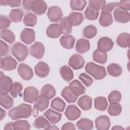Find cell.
Returning <instances> with one entry per match:
<instances>
[{"instance_id": "obj_48", "label": "cell", "mask_w": 130, "mask_h": 130, "mask_svg": "<svg viewBox=\"0 0 130 130\" xmlns=\"http://www.w3.org/2000/svg\"><path fill=\"white\" fill-rule=\"evenodd\" d=\"M14 129H29L30 125L26 120H20L13 122Z\"/></svg>"}, {"instance_id": "obj_33", "label": "cell", "mask_w": 130, "mask_h": 130, "mask_svg": "<svg viewBox=\"0 0 130 130\" xmlns=\"http://www.w3.org/2000/svg\"><path fill=\"white\" fill-rule=\"evenodd\" d=\"M92 58L96 62L105 64L107 60V54L105 52L96 49L92 53Z\"/></svg>"}, {"instance_id": "obj_10", "label": "cell", "mask_w": 130, "mask_h": 130, "mask_svg": "<svg viewBox=\"0 0 130 130\" xmlns=\"http://www.w3.org/2000/svg\"><path fill=\"white\" fill-rule=\"evenodd\" d=\"M18 73L19 76L24 80H30L33 76L34 72L32 69L27 64L21 63L18 67Z\"/></svg>"}, {"instance_id": "obj_56", "label": "cell", "mask_w": 130, "mask_h": 130, "mask_svg": "<svg viewBox=\"0 0 130 130\" xmlns=\"http://www.w3.org/2000/svg\"><path fill=\"white\" fill-rule=\"evenodd\" d=\"M62 130L65 129H75L76 128L75 127V125L73 123L71 122H67L65 124H64L62 126L61 128Z\"/></svg>"}, {"instance_id": "obj_18", "label": "cell", "mask_w": 130, "mask_h": 130, "mask_svg": "<svg viewBox=\"0 0 130 130\" xmlns=\"http://www.w3.org/2000/svg\"><path fill=\"white\" fill-rule=\"evenodd\" d=\"M36 74L41 78L47 77L50 72L49 66L43 61L39 62L34 67Z\"/></svg>"}, {"instance_id": "obj_17", "label": "cell", "mask_w": 130, "mask_h": 130, "mask_svg": "<svg viewBox=\"0 0 130 130\" xmlns=\"http://www.w3.org/2000/svg\"><path fill=\"white\" fill-rule=\"evenodd\" d=\"M81 115L80 110L74 105H70L68 106L65 111V115L67 118L71 121H74L80 117Z\"/></svg>"}, {"instance_id": "obj_39", "label": "cell", "mask_w": 130, "mask_h": 130, "mask_svg": "<svg viewBox=\"0 0 130 130\" xmlns=\"http://www.w3.org/2000/svg\"><path fill=\"white\" fill-rule=\"evenodd\" d=\"M23 16V11L19 9H12L9 14L10 19L15 23L19 22L22 20Z\"/></svg>"}, {"instance_id": "obj_46", "label": "cell", "mask_w": 130, "mask_h": 130, "mask_svg": "<svg viewBox=\"0 0 130 130\" xmlns=\"http://www.w3.org/2000/svg\"><path fill=\"white\" fill-rule=\"evenodd\" d=\"M23 86L19 82H15L13 83L10 90V94L13 98H17L22 90Z\"/></svg>"}, {"instance_id": "obj_5", "label": "cell", "mask_w": 130, "mask_h": 130, "mask_svg": "<svg viewBox=\"0 0 130 130\" xmlns=\"http://www.w3.org/2000/svg\"><path fill=\"white\" fill-rule=\"evenodd\" d=\"M13 84L12 79L7 76H5L1 72L0 76V93L1 94H8L11 89Z\"/></svg>"}, {"instance_id": "obj_38", "label": "cell", "mask_w": 130, "mask_h": 130, "mask_svg": "<svg viewBox=\"0 0 130 130\" xmlns=\"http://www.w3.org/2000/svg\"><path fill=\"white\" fill-rule=\"evenodd\" d=\"M34 126L37 128H43L47 129L51 125L45 118L43 116H40L37 117L34 122Z\"/></svg>"}, {"instance_id": "obj_27", "label": "cell", "mask_w": 130, "mask_h": 130, "mask_svg": "<svg viewBox=\"0 0 130 130\" xmlns=\"http://www.w3.org/2000/svg\"><path fill=\"white\" fill-rule=\"evenodd\" d=\"M61 95L69 103H75L77 101L78 98V96L71 91L69 86H66L62 89Z\"/></svg>"}, {"instance_id": "obj_61", "label": "cell", "mask_w": 130, "mask_h": 130, "mask_svg": "<svg viewBox=\"0 0 130 130\" xmlns=\"http://www.w3.org/2000/svg\"><path fill=\"white\" fill-rule=\"evenodd\" d=\"M58 129L59 128L57 127H56L55 125H50L49 127H48L47 129Z\"/></svg>"}, {"instance_id": "obj_54", "label": "cell", "mask_w": 130, "mask_h": 130, "mask_svg": "<svg viewBox=\"0 0 130 130\" xmlns=\"http://www.w3.org/2000/svg\"><path fill=\"white\" fill-rule=\"evenodd\" d=\"M118 6L128 11L130 9V1H121L118 2Z\"/></svg>"}, {"instance_id": "obj_43", "label": "cell", "mask_w": 130, "mask_h": 130, "mask_svg": "<svg viewBox=\"0 0 130 130\" xmlns=\"http://www.w3.org/2000/svg\"><path fill=\"white\" fill-rule=\"evenodd\" d=\"M83 35L87 39L94 38L97 34V28L93 25H89L84 28L83 30Z\"/></svg>"}, {"instance_id": "obj_8", "label": "cell", "mask_w": 130, "mask_h": 130, "mask_svg": "<svg viewBox=\"0 0 130 130\" xmlns=\"http://www.w3.org/2000/svg\"><path fill=\"white\" fill-rule=\"evenodd\" d=\"M39 95V90L34 86H29L24 90L23 101L29 103H34Z\"/></svg>"}, {"instance_id": "obj_44", "label": "cell", "mask_w": 130, "mask_h": 130, "mask_svg": "<svg viewBox=\"0 0 130 130\" xmlns=\"http://www.w3.org/2000/svg\"><path fill=\"white\" fill-rule=\"evenodd\" d=\"M87 5V2L84 0H72L70 1V7L75 11H82Z\"/></svg>"}, {"instance_id": "obj_55", "label": "cell", "mask_w": 130, "mask_h": 130, "mask_svg": "<svg viewBox=\"0 0 130 130\" xmlns=\"http://www.w3.org/2000/svg\"><path fill=\"white\" fill-rule=\"evenodd\" d=\"M7 1V5H9L10 7H18L21 5V1L18 0H8Z\"/></svg>"}, {"instance_id": "obj_40", "label": "cell", "mask_w": 130, "mask_h": 130, "mask_svg": "<svg viewBox=\"0 0 130 130\" xmlns=\"http://www.w3.org/2000/svg\"><path fill=\"white\" fill-rule=\"evenodd\" d=\"M23 23L25 25L27 26H34L37 22V16L31 12L26 13L23 18Z\"/></svg>"}, {"instance_id": "obj_16", "label": "cell", "mask_w": 130, "mask_h": 130, "mask_svg": "<svg viewBox=\"0 0 130 130\" xmlns=\"http://www.w3.org/2000/svg\"><path fill=\"white\" fill-rule=\"evenodd\" d=\"M95 125L98 130H107L109 129L111 125L110 119L106 115L100 116L95 119Z\"/></svg>"}, {"instance_id": "obj_49", "label": "cell", "mask_w": 130, "mask_h": 130, "mask_svg": "<svg viewBox=\"0 0 130 130\" xmlns=\"http://www.w3.org/2000/svg\"><path fill=\"white\" fill-rule=\"evenodd\" d=\"M108 98L110 103H119L121 99V94L117 90H114L111 92Z\"/></svg>"}, {"instance_id": "obj_60", "label": "cell", "mask_w": 130, "mask_h": 130, "mask_svg": "<svg viewBox=\"0 0 130 130\" xmlns=\"http://www.w3.org/2000/svg\"><path fill=\"white\" fill-rule=\"evenodd\" d=\"M112 129H116V130H121V129H123L124 130V128H123L122 127H121V126H119V125H115V126L113 127L112 128Z\"/></svg>"}, {"instance_id": "obj_28", "label": "cell", "mask_w": 130, "mask_h": 130, "mask_svg": "<svg viewBox=\"0 0 130 130\" xmlns=\"http://www.w3.org/2000/svg\"><path fill=\"white\" fill-rule=\"evenodd\" d=\"M41 94L48 100L52 99L56 94V90L54 86L51 84H47L44 85L42 88Z\"/></svg>"}, {"instance_id": "obj_15", "label": "cell", "mask_w": 130, "mask_h": 130, "mask_svg": "<svg viewBox=\"0 0 130 130\" xmlns=\"http://www.w3.org/2000/svg\"><path fill=\"white\" fill-rule=\"evenodd\" d=\"M113 45L114 43L110 38L106 37H102L98 42V49L106 52L111 50Z\"/></svg>"}, {"instance_id": "obj_9", "label": "cell", "mask_w": 130, "mask_h": 130, "mask_svg": "<svg viewBox=\"0 0 130 130\" xmlns=\"http://www.w3.org/2000/svg\"><path fill=\"white\" fill-rule=\"evenodd\" d=\"M47 17L51 22H58L62 19V11L57 6H51L49 8L47 13Z\"/></svg>"}, {"instance_id": "obj_31", "label": "cell", "mask_w": 130, "mask_h": 130, "mask_svg": "<svg viewBox=\"0 0 130 130\" xmlns=\"http://www.w3.org/2000/svg\"><path fill=\"white\" fill-rule=\"evenodd\" d=\"M76 126L78 129L83 130H90L93 128V121L89 119L82 118L76 123Z\"/></svg>"}, {"instance_id": "obj_3", "label": "cell", "mask_w": 130, "mask_h": 130, "mask_svg": "<svg viewBox=\"0 0 130 130\" xmlns=\"http://www.w3.org/2000/svg\"><path fill=\"white\" fill-rule=\"evenodd\" d=\"M11 53L18 61H22L27 57L28 48L20 42H16L12 46Z\"/></svg>"}, {"instance_id": "obj_52", "label": "cell", "mask_w": 130, "mask_h": 130, "mask_svg": "<svg viewBox=\"0 0 130 130\" xmlns=\"http://www.w3.org/2000/svg\"><path fill=\"white\" fill-rule=\"evenodd\" d=\"M118 6V2L109 3L105 5L103 8L102 9V11L110 13L116 7Z\"/></svg>"}, {"instance_id": "obj_21", "label": "cell", "mask_w": 130, "mask_h": 130, "mask_svg": "<svg viewBox=\"0 0 130 130\" xmlns=\"http://www.w3.org/2000/svg\"><path fill=\"white\" fill-rule=\"evenodd\" d=\"M59 41L62 47L67 49H71L74 47L75 38L72 35H66L60 38Z\"/></svg>"}, {"instance_id": "obj_59", "label": "cell", "mask_w": 130, "mask_h": 130, "mask_svg": "<svg viewBox=\"0 0 130 130\" xmlns=\"http://www.w3.org/2000/svg\"><path fill=\"white\" fill-rule=\"evenodd\" d=\"M0 113H1V121H2L4 118H5V117H6V111L4 110H3L2 108H1V110H0Z\"/></svg>"}, {"instance_id": "obj_34", "label": "cell", "mask_w": 130, "mask_h": 130, "mask_svg": "<svg viewBox=\"0 0 130 130\" xmlns=\"http://www.w3.org/2000/svg\"><path fill=\"white\" fill-rule=\"evenodd\" d=\"M94 107L99 111H105L108 107V102L106 98L98 96L94 100Z\"/></svg>"}, {"instance_id": "obj_11", "label": "cell", "mask_w": 130, "mask_h": 130, "mask_svg": "<svg viewBox=\"0 0 130 130\" xmlns=\"http://www.w3.org/2000/svg\"><path fill=\"white\" fill-rule=\"evenodd\" d=\"M17 62L11 55L1 58V67L4 71H12L16 68Z\"/></svg>"}, {"instance_id": "obj_1", "label": "cell", "mask_w": 130, "mask_h": 130, "mask_svg": "<svg viewBox=\"0 0 130 130\" xmlns=\"http://www.w3.org/2000/svg\"><path fill=\"white\" fill-rule=\"evenodd\" d=\"M31 106L22 103L10 110L8 115L12 120H17L20 118H27L31 116Z\"/></svg>"}, {"instance_id": "obj_45", "label": "cell", "mask_w": 130, "mask_h": 130, "mask_svg": "<svg viewBox=\"0 0 130 130\" xmlns=\"http://www.w3.org/2000/svg\"><path fill=\"white\" fill-rule=\"evenodd\" d=\"M84 15L87 19L94 20L98 18L99 15V11L92 9L88 6L84 12Z\"/></svg>"}, {"instance_id": "obj_47", "label": "cell", "mask_w": 130, "mask_h": 130, "mask_svg": "<svg viewBox=\"0 0 130 130\" xmlns=\"http://www.w3.org/2000/svg\"><path fill=\"white\" fill-rule=\"evenodd\" d=\"M89 6L95 11H99L103 8L106 5V1L104 0H90L89 1Z\"/></svg>"}, {"instance_id": "obj_42", "label": "cell", "mask_w": 130, "mask_h": 130, "mask_svg": "<svg viewBox=\"0 0 130 130\" xmlns=\"http://www.w3.org/2000/svg\"><path fill=\"white\" fill-rule=\"evenodd\" d=\"M1 37L9 44H12L15 41V36L14 34L9 29H4L2 30Z\"/></svg>"}, {"instance_id": "obj_25", "label": "cell", "mask_w": 130, "mask_h": 130, "mask_svg": "<svg viewBox=\"0 0 130 130\" xmlns=\"http://www.w3.org/2000/svg\"><path fill=\"white\" fill-rule=\"evenodd\" d=\"M77 104L83 110H88L92 107V99L87 95H84L79 99Z\"/></svg>"}, {"instance_id": "obj_7", "label": "cell", "mask_w": 130, "mask_h": 130, "mask_svg": "<svg viewBox=\"0 0 130 130\" xmlns=\"http://www.w3.org/2000/svg\"><path fill=\"white\" fill-rule=\"evenodd\" d=\"M29 53L30 55L37 58L41 59L45 53L44 45L39 42H36L29 48Z\"/></svg>"}, {"instance_id": "obj_14", "label": "cell", "mask_w": 130, "mask_h": 130, "mask_svg": "<svg viewBox=\"0 0 130 130\" xmlns=\"http://www.w3.org/2000/svg\"><path fill=\"white\" fill-rule=\"evenodd\" d=\"M20 39L22 42L26 44H31L35 40V32L34 29L25 28L21 32Z\"/></svg>"}, {"instance_id": "obj_20", "label": "cell", "mask_w": 130, "mask_h": 130, "mask_svg": "<svg viewBox=\"0 0 130 130\" xmlns=\"http://www.w3.org/2000/svg\"><path fill=\"white\" fill-rule=\"evenodd\" d=\"M70 24L73 26H78L84 20V16L81 13L72 12L67 17Z\"/></svg>"}, {"instance_id": "obj_23", "label": "cell", "mask_w": 130, "mask_h": 130, "mask_svg": "<svg viewBox=\"0 0 130 130\" xmlns=\"http://www.w3.org/2000/svg\"><path fill=\"white\" fill-rule=\"evenodd\" d=\"M90 49L89 41L86 39L81 38L77 40L75 49L76 51L80 53H84L87 52Z\"/></svg>"}, {"instance_id": "obj_12", "label": "cell", "mask_w": 130, "mask_h": 130, "mask_svg": "<svg viewBox=\"0 0 130 130\" xmlns=\"http://www.w3.org/2000/svg\"><path fill=\"white\" fill-rule=\"evenodd\" d=\"M47 9V5L44 1H31L30 10L37 15L44 14Z\"/></svg>"}, {"instance_id": "obj_37", "label": "cell", "mask_w": 130, "mask_h": 130, "mask_svg": "<svg viewBox=\"0 0 130 130\" xmlns=\"http://www.w3.org/2000/svg\"><path fill=\"white\" fill-rule=\"evenodd\" d=\"M66 105V104L65 102L59 97L54 99L51 103V107L52 108L61 112L64 111Z\"/></svg>"}, {"instance_id": "obj_58", "label": "cell", "mask_w": 130, "mask_h": 130, "mask_svg": "<svg viewBox=\"0 0 130 130\" xmlns=\"http://www.w3.org/2000/svg\"><path fill=\"white\" fill-rule=\"evenodd\" d=\"M4 129L5 130H7V129H14V127H13V123H12V122H9V123H7L4 128Z\"/></svg>"}, {"instance_id": "obj_57", "label": "cell", "mask_w": 130, "mask_h": 130, "mask_svg": "<svg viewBox=\"0 0 130 130\" xmlns=\"http://www.w3.org/2000/svg\"><path fill=\"white\" fill-rule=\"evenodd\" d=\"M31 1H23L22 2L23 7L26 10H30Z\"/></svg>"}, {"instance_id": "obj_4", "label": "cell", "mask_w": 130, "mask_h": 130, "mask_svg": "<svg viewBox=\"0 0 130 130\" xmlns=\"http://www.w3.org/2000/svg\"><path fill=\"white\" fill-rule=\"evenodd\" d=\"M49 105V100L43 96L42 94L38 95L35 101L33 108V113L34 116L38 115V112H42L46 109Z\"/></svg>"}, {"instance_id": "obj_30", "label": "cell", "mask_w": 130, "mask_h": 130, "mask_svg": "<svg viewBox=\"0 0 130 130\" xmlns=\"http://www.w3.org/2000/svg\"><path fill=\"white\" fill-rule=\"evenodd\" d=\"M59 73L62 79L66 81L69 82L74 77V73L72 69L68 66H63L59 69Z\"/></svg>"}, {"instance_id": "obj_32", "label": "cell", "mask_w": 130, "mask_h": 130, "mask_svg": "<svg viewBox=\"0 0 130 130\" xmlns=\"http://www.w3.org/2000/svg\"><path fill=\"white\" fill-rule=\"evenodd\" d=\"M107 69L108 74L114 77L120 76L122 72V67L119 64L115 63L109 64L107 67Z\"/></svg>"}, {"instance_id": "obj_29", "label": "cell", "mask_w": 130, "mask_h": 130, "mask_svg": "<svg viewBox=\"0 0 130 130\" xmlns=\"http://www.w3.org/2000/svg\"><path fill=\"white\" fill-rule=\"evenodd\" d=\"M129 37L130 35L129 34L122 32L117 37L116 43L119 46L122 48H128L129 45Z\"/></svg>"}, {"instance_id": "obj_51", "label": "cell", "mask_w": 130, "mask_h": 130, "mask_svg": "<svg viewBox=\"0 0 130 130\" xmlns=\"http://www.w3.org/2000/svg\"><path fill=\"white\" fill-rule=\"evenodd\" d=\"M11 21L6 15H1L0 16V28L1 29H6L9 27Z\"/></svg>"}, {"instance_id": "obj_13", "label": "cell", "mask_w": 130, "mask_h": 130, "mask_svg": "<svg viewBox=\"0 0 130 130\" xmlns=\"http://www.w3.org/2000/svg\"><path fill=\"white\" fill-rule=\"evenodd\" d=\"M85 61L83 57L79 54H74L70 58L68 64L74 70H79L82 68Z\"/></svg>"}, {"instance_id": "obj_2", "label": "cell", "mask_w": 130, "mask_h": 130, "mask_svg": "<svg viewBox=\"0 0 130 130\" xmlns=\"http://www.w3.org/2000/svg\"><path fill=\"white\" fill-rule=\"evenodd\" d=\"M85 70L88 74L92 76L95 80H101L107 75L104 67L98 65L92 62H88L85 66Z\"/></svg>"}, {"instance_id": "obj_6", "label": "cell", "mask_w": 130, "mask_h": 130, "mask_svg": "<svg viewBox=\"0 0 130 130\" xmlns=\"http://www.w3.org/2000/svg\"><path fill=\"white\" fill-rule=\"evenodd\" d=\"M113 15L115 20L119 23H127L130 19V14L128 11L119 7H117L115 9L113 12Z\"/></svg>"}, {"instance_id": "obj_22", "label": "cell", "mask_w": 130, "mask_h": 130, "mask_svg": "<svg viewBox=\"0 0 130 130\" xmlns=\"http://www.w3.org/2000/svg\"><path fill=\"white\" fill-rule=\"evenodd\" d=\"M61 34L59 24L53 23L49 25L46 30V34L48 37L51 38H58Z\"/></svg>"}, {"instance_id": "obj_36", "label": "cell", "mask_w": 130, "mask_h": 130, "mask_svg": "<svg viewBox=\"0 0 130 130\" xmlns=\"http://www.w3.org/2000/svg\"><path fill=\"white\" fill-rule=\"evenodd\" d=\"M0 104L6 109H9L13 106L14 100L8 94H1Z\"/></svg>"}, {"instance_id": "obj_24", "label": "cell", "mask_w": 130, "mask_h": 130, "mask_svg": "<svg viewBox=\"0 0 130 130\" xmlns=\"http://www.w3.org/2000/svg\"><path fill=\"white\" fill-rule=\"evenodd\" d=\"M44 115L52 124H56L61 118V114L51 109H49L44 113Z\"/></svg>"}, {"instance_id": "obj_26", "label": "cell", "mask_w": 130, "mask_h": 130, "mask_svg": "<svg viewBox=\"0 0 130 130\" xmlns=\"http://www.w3.org/2000/svg\"><path fill=\"white\" fill-rule=\"evenodd\" d=\"M99 23L103 27H107L112 24L113 19L111 13L101 12V16L99 18Z\"/></svg>"}, {"instance_id": "obj_41", "label": "cell", "mask_w": 130, "mask_h": 130, "mask_svg": "<svg viewBox=\"0 0 130 130\" xmlns=\"http://www.w3.org/2000/svg\"><path fill=\"white\" fill-rule=\"evenodd\" d=\"M122 111V107L121 105L118 103H110L108 108V113L112 116H116L119 115Z\"/></svg>"}, {"instance_id": "obj_50", "label": "cell", "mask_w": 130, "mask_h": 130, "mask_svg": "<svg viewBox=\"0 0 130 130\" xmlns=\"http://www.w3.org/2000/svg\"><path fill=\"white\" fill-rule=\"evenodd\" d=\"M79 79L86 87L90 86L93 83L92 78L85 73H81L79 76Z\"/></svg>"}, {"instance_id": "obj_53", "label": "cell", "mask_w": 130, "mask_h": 130, "mask_svg": "<svg viewBox=\"0 0 130 130\" xmlns=\"http://www.w3.org/2000/svg\"><path fill=\"white\" fill-rule=\"evenodd\" d=\"M0 54L1 57L5 56L9 52V46L2 40H1L0 41Z\"/></svg>"}, {"instance_id": "obj_62", "label": "cell", "mask_w": 130, "mask_h": 130, "mask_svg": "<svg viewBox=\"0 0 130 130\" xmlns=\"http://www.w3.org/2000/svg\"><path fill=\"white\" fill-rule=\"evenodd\" d=\"M0 4L2 6H6V5H7V1H4V0H1V1H0Z\"/></svg>"}, {"instance_id": "obj_19", "label": "cell", "mask_w": 130, "mask_h": 130, "mask_svg": "<svg viewBox=\"0 0 130 130\" xmlns=\"http://www.w3.org/2000/svg\"><path fill=\"white\" fill-rule=\"evenodd\" d=\"M69 87L71 91L77 96L85 92V88L78 80H74L69 84Z\"/></svg>"}, {"instance_id": "obj_35", "label": "cell", "mask_w": 130, "mask_h": 130, "mask_svg": "<svg viewBox=\"0 0 130 130\" xmlns=\"http://www.w3.org/2000/svg\"><path fill=\"white\" fill-rule=\"evenodd\" d=\"M59 26L61 34L64 35H68L72 32V26L68 21L67 17H63L60 21Z\"/></svg>"}]
</instances>
